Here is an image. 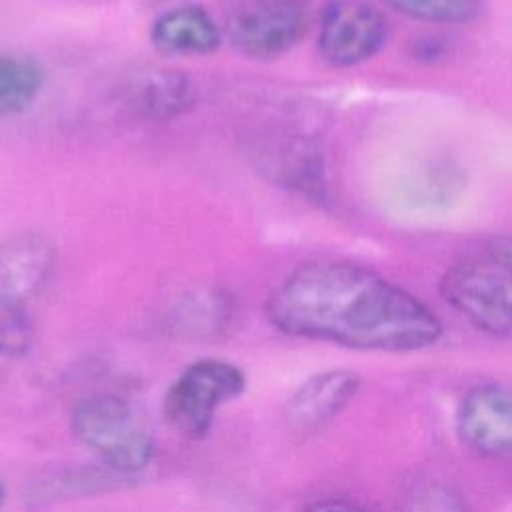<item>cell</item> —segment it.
Returning <instances> with one entry per match:
<instances>
[{
	"mask_svg": "<svg viewBox=\"0 0 512 512\" xmlns=\"http://www.w3.org/2000/svg\"><path fill=\"white\" fill-rule=\"evenodd\" d=\"M74 438L120 474L132 476L154 458V436L136 408L118 394H92L70 412Z\"/></svg>",
	"mask_w": 512,
	"mask_h": 512,
	"instance_id": "obj_2",
	"label": "cell"
},
{
	"mask_svg": "<svg viewBox=\"0 0 512 512\" xmlns=\"http://www.w3.org/2000/svg\"><path fill=\"white\" fill-rule=\"evenodd\" d=\"M398 512H472V508L450 482L424 474L402 486Z\"/></svg>",
	"mask_w": 512,
	"mask_h": 512,
	"instance_id": "obj_15",
	"label": "cell"
},
{
	"mask_svg": "<svg viewBox=\"0 0 512 512\" xmlns=\"http://www.w3.org/2000/svg\"><path fill=\"white\" fill-rule=\"evenodd\" d=\"M446 52V44L442 36L436 34H426V36H418L414 38V50L412 56L418 60H426V62H436L444 56Z\"/></svg>",
	"mask_w": 512,
	"mask_h": 512,
	"instance_id": "obj_18",
	"label": "cell"
},
{
	"mask_svg": "<svg viewBox=\"0 0 512 512\" xmlns=\"http://www.w3.org/2000/svg\"><path fill=\"white\" fill-rule=\"evenodd\" d=\"M300 512H372V510L346 498H322V500L310 502Z\"/></svg>",
	"mask_w": 512,
	"mask_h": 512,
	"instance_id": "obj_20",
	"label": "cell"
},
{
	"mask_svg": "<svg viewBox=\"0 0 512 512\" xmlns=\"http://www.w3.org/2000/svg\"><path fill=\"white\" fill-rule=\"evenodd\" d=\"M234 298L214 286L194 288L176 296L166 312L164 326L182 340H214L234 322Z\"/></svg>",
	"mask_w": 512,
	"mask_h": 512,
	"instance_id": "obj_10",
	"label": "cell"
},
{
	"mask_svg": "<svg viewBox=\"0 0 512 512\" xmlns=\"http://www.w3.org/2000/svg\"><path fill=\"white\" fill-rule=\"evenodd\" d=\"M42 86L44 70L32 56L0 50V118L28 112Z\"/></svg>",
	"mask_w": 512,
	"mask_h": 512,
	"instance_id": "obj_14",
	"label": "cell"
},
{
	"mask_svg": "<svg viewBox=\"0 0 512 512\" xmlns=\"http://www.w3.org/2000/svg\"><path fill=\"white\" fill-rule=\"evenodd\" d=\"M56 246L40 232H20L0 244V298L26 304L50 280Z\"/></svg>",
	"mask_w": 512,
	"mask_h": 512,
	"instance_id": "obj_9",
	"label": "cell"
},
{
	"mask_svg": "<svg viewBox=\"0 0 512 512\" xmlns=\"http://www.w3.org/2000/svg\"><path fill=\"white\" fill-rule=\"evenodd\" d=\"M388 40L384 14L364 0H332L318 24V54L334 68H350L376 56Z\"/></svg>",
	"mask_w": 512,
	"mask_h": 512,
	"instance_id": "obj_6",
	"label": "cell"
},
{
	"mask_svg": "<svg viewBox=\"0 0 512 512\" xmlns=\"http://www.w3.org/2000/svg\"><path fill=\"white\" fill-rule=\"evenodd\" d=\"M196 98L194 82L174 68L146 70L126 88V104L130 112L146 122L180 118L194 108Z\"/></svg>",
	"mask_w": 512,
	"mask_h": 512,
	"instance_id": "obj_11",
	"label": "cell"
},
{
	"mask_svg": "<svg viewBox=\"0 0 512 512\" xmlns=\"http://www.w3.org/2000/svg\"><path fill=\"white\" fill-rule=\"evenodd\" d=\"M142 2H146V4H160V2H166V0H142Z\"/></svg>",
	"mask_w": 512,
	"mask_h": 512,
	"instance_id": "obj_22",
	"label": "cell"
},
{
	"mask_svg": "<svg viewBox=\"0 0 512 512\" xmlns=\"http://www.w3.org/2000/svg\"><path fill=\"white\" fill-rule=\"evenodd\" d=\"M266 318L286 336L362 352H416L442 336L440 318L418 296L342 260L296 266L270 292Z\"/></svg>",
	"mask_w": 512,
	"mask_h": 512,
	"instance_id": "obj_1",
	"label": "cell"
},
{
	"mask_svg": "<svg viewBox=\"0 0 512 512\" xmlns=\"http://www.w3.org/2000/svg\"><path fill=\"white\" fill-rule=\"evenodd\" d=\"M246 390V374L240 366L220 358L190 362L168 386L162 414L168 426L188 440L204 438L216 412Z\"/></svg>",
	"mask_w": 512,
	"mask_h": 512,
	"instance_id": "obj_3",
	"label": "cell"
},
{
	"mask_svg": "<svg viewBox=\"0 0 512 512\" xmlns=\"http://www.w3.org/2000/svg\"><path fill=\"white\" fill-rule=\"evenodd\" d=\"M306 28L304 0H238L224 26L236 52L254 60H272L290 52Z\"/></svg>",
	"mask_w": 512,
	"mask_h": 512,
	"instance_id": "obj_5",
	"label": "cell"
},
{
	"mask_svg": "<svg viewBox=\"0 0 512 512\" xmlns=\"http://www.w3.org/2000/svg\"><path fill=\"white\" fill-rule=\"evenodd\" d=\"M486 258L512 270V234H500L486 242Z\"/></svg>",
	"mask_w": 512,
	"mask_h": 512,
	"instance_id": "obj_19",
	"label": "cell"
},
{
	"mask_svg": "<svg viewBox=\"0 0 512 512\" xmlns=\"http://www.w3.org/2000/svg\"><path fill=\"white\" fill-rule=\"evenodd\" d=\"M150 42L166 56H208L220 48L222 30L204 8L180 6L154 20Z\"/></svg>",
	"mask_w": 512,
	"mask_h": 512,
	"instance_id": "obj_12",
	"label": "cell"
},
{
	"mask_svg": "<svg viewBox=\"0 0 512 512\" xmlns=\"http://www.w3.org/2000/svg\"><path fill=\"white\" fill-rule=\"evenodd\" d=\"M362 378L348 368H330L306 378L288 398L284 418L294 432H316L332 422L358 394Z\"/></svg>",
	"mask_w": 512,
	"mask_h": 512,
	"instance_id": "obj_8",
	"label": "cell"
},
{
	"mask_svg": "<svg viewBox=\"0 0 512 512\" xmlns=\"http://www.w3.org/2000/svg\"><path fill=\"white\" fill-rule=\"evenodd\" d=\"M440 296L476 330L512 338V270L492 260H462L440 278Z\"/></svg>",
	"mask_w": 512,
	"mask_h": 512,
	"instance_id": "obj_4",
	"label": "cell"
},
{
	"mask_svg": "<svg viewBox=\"0 0 512 512\" xmlns=\"http://www.w3.org/2000/svg\"><path fill=\"white\" fill-rule=\"evenodd\" d=\"M456 434L472 452L512 456V384L482 382L466 390L456 410Z\"/></svg>",
	"mask_w": 512,
	"mask_h": 512,
	"instance_id": "obj_7",
	"label": "cell"
},
{
	"mask_svg": "<svg viewBox=\"0 0 512 512\" xmlns=\"http://www.w3.org/2000/svg\"><path fill=\"white\" fill-rule=\"evenodd\" d=\"M264 170L274 182L294 192L308 198L324 196V156L320 146L306 136H290L274 142L264 152Z\"/></svg>",
	"mask_w": 512,
	"mask_h": 512,
	"instance_id": "obj_13",
	"label": "cell"
},
{
	"mask_svg": "<svg viewBox=\"0 0 512 512\" xmlns=\"http://www.w3.org/2000/svg\"><path fill=\"white\" fill-rule=\"evenodd\" d=\"M4 496H6V490H4V482H2V478H0V506H2V502H4Z\"/></svg>",
	"mask_w": 512,
	"mask_h": 512,
	"instance_id": "obj_21",
	"label": "cell"
},
{
	"mask_svg": "<svg viewBox=\"0 0 512 512\" xmlns=\"http://www.w3.org/2000/svg\"><path fill=\"white\" fill-rule=\"evenodd\" d=\"M34 340V324L24 304L0 298V358L24 356Z\"/></svg>",
	"mask_w": 512,
	"mask_h": 512,
	"instance_id": "obj_17",
	"label": "cell"
},
{
	"mask_svg": "<svg viewBox=\"0 0 512 512\" xmlns=\"http://www.w3.org/2000/svg\"><path fill=\"white\" fill-rule=\"evenodd\" d=\"M380 4L414 20L430 24H464L474 20L484 0H378Z\"/></svg>",
	"mask_w": 512,
	"mask_h": 512,
	"instance_id": "obj_16",
	"label": "cell"
}]
</instances>
